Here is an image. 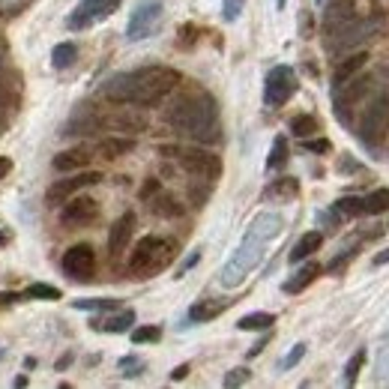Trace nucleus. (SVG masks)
Segmentation results:
<instances>
[{"instance_id": "1", "label": "nucleus", "mask_w": 389, "mask_h": 389, "mask_svg": "<svg viewBox=\"0 0 389 389\" xmlns=\"http://www.w3.org/2000/svg\"><path fill=\"white\" fill-rule=\"evenodd\" d=\"M180 87V72L171 66H144L135 72L114 75L111 81L102 84V96L114 105H138V108H153Z\"/></svg>"}, {"instance_id": "2", "label": "nucleus", "mask_w": 389, "mask_h": 389, "mask_svg": "<svg viewBox=\"0 0 389 389\" xmlns=\"http://www.w3.org/2000/svg\"><path fill=\"white\" fill-rule=\"evenodd\" d=\"M278 231H282V219L276 213H261L248 228V234L243 239V246L237 248V255L231 261L225 264L222 269V285L225 287H237L243 278L252 273V267L261 261V252H264V243L267 239H273Z\"/></svg>"}, {"instance_id": "3", "label": "nucleus", "mask_w": 389, "mask_h": 389, "mask_svg": "<svg viewBox=\"0 0 389 389\" xmlns=\"http://www.w3.org/2000/svg\"><path fill=\"white\" fill-rule=\"evenodd\" d=\"M177 132H183L189 138L201 144H213L219 141V114H216V102L207 93H195V96H183L180 102L171 108L168 114Z\"/></svg>"}, {"instance_id": "4", "label": "nucleus", "mask_w": 389, "mask_h": 389, "mask_svg": "<svg viewBox=\"0 0 389 389\" xmlns=\"http://www.w3.org/2000/svg\"><path fill=\"white\" fill-rule=\"evenodd\" d=\"M174 257V243H168L162 237H141L132 252V261H129V273L132 276H156L171 264Z\"/></svg>"}, {"instance_id": "5", "label": "nucleus", "mask_w": 389, "mask_h": 389, "mask_svg": "<svg viewBox=\"0 0 389 389\" xmlns=\"http://www.w3.org/2000/svg\"><path fill=\"white\" fill-rule=\"evenodd\" d=\"M383 27V22L377 15H363V18H351V22L338 24L333 30H326V48L329 51H347V48L363 45L365 39H372L377 30Z\"/></svg>"}, {"instance_id": "6", "label": "nucleus", "mask_w": 389, "mask_h": 389, "mask_svg": "<svg viewBox=\"0 0 389 389\" xmlns=\"http://www.w3.org/2000/svg\"><path fill=\"white\" fill-rule=\"evenodd\" d=\"M162 156H177L180 165L186 168L192 177H201V180H216L222 174V162L207 153V150H180V147H162Z\"/></svg>"}, {"instance_id": "7", "label": "nucleus", "mask_w": 389, "mask_h": 389, "mask_svg": "<svg viewBox=\"0 0 389 389\" xmlns=\"http://www.w3.org/2000/svg\"><path fill=\"white\" fill-rule=\"evenodd\" d=\"M386 123H389V99L386 96H377L372 105L363 111V120H359V138L374 147L381 141V135L386 132Z\"/></svg>"}, {"instance_id": "8", "label": "nucleus", "mask_w": 389, "mask_h": 389, "mask_svg": "<svg viewBox=\"0 0 389 389\" xmlns=\"http://www.w3.org/2000/svg\"><path fill=\"white\" fill-rule=\"evenodd\" d=\"M296 93V75L291 66H276L267 72L264 81V99L267 105H285Z\"/></svg>"}, {"instance_id": "9", "label": "nucleus", "mask_w": 389, "mask_h": 389, "mask_svg": "<svg viewBox=\"0 0 389 389\" xmlns=\"http://www.w3.org/2000/svg\"><path fill=\"white\" fill-rule=\"evenodd\" d=\"M159 18H162V3H159V0H144V3L135 6L132 18H129L126 36L132 39V42H141V39H147L156 30Z\"/></svg>"}, {"instance_id": "10", "label": "nucleus", "mask_w": 389, "mask_h": 389, "mask_svg": "<svg viewBox=\"0 0 389 389\" xmlns=\"http://www.w3.org/2000/svg\"><path fill=\"white\" fill-rule=\"evenodd\" d=\"M117 6H120V0H84V3H78L72 9V15H69V27H72V30H84V27L108 18Z\"/></svg>"}, {"instance_id": "11", "label": "nucleus", "mask_w": 389, "mask_h": 389, "mask_svg": "<svg viewBox=\"0 0 389 389\" xmlns=\"http://www.w3.org/2000/svg\"><path fill=\"white\" fill-rule=\"evenodd\" d=\"M63 269H66V276L75 278V282H90V278H93V273H96V255H93V248H90L87 243L72 246L63 255Z\"/></svg>"}, {"instance_id": "12", "label": "nucleus", "mask_w": 389, "mask_h": 389, "mask_svg": "<svg viewBox=\"0 0 389 389\" xmlns=\"http://www.w3.org/2000/svg\"><path fill=\"white\" fill-rule=\"evenodd\" d=\"M96 183H102V174L99 171H84V174L72 177V180H63V183L48 189V204H60V201H66L69 195L81 192V189H87V186H96Z\"/></svg>"}, {"instance_id": "13", "label": "nucleus", "mask_w": 389, "mask_h": 389, "mask_svg": "<svg viewBox=\"0 0 389 389\" xmlns=\"http://www.w3.org/2000/svg\"><path fill=\"white\" fill-rule=\"evenodd\" d=\"M96 216H99V207L93 198H75V201H69L63 207V213H60V219L72 228H84L90 222H96Z\"/></svg>"}, {"instance_id": "14", "label": "nucleus", "mask_w": 389, "mask_h": 389, "mask_svg": "<svg viewBox=\"0 0 389 389\" xmlns=\"http://www.w3.org/2000/svg\"><path fill=\"white\" fill-rule=\"evenodd\" d=\"M132 231H135V213H123L111 225V231H108V252H111L114 257L123 255L129 239H132Z\"/></svg>"}, {"instance_id": "15", "label": "nucleus", "mask_w": 389, "mask_h": 389, "mask_svg": "<svg viewBox=\"0 0 389 389\" xmlns=\"http://www.w3.org/2000/svg\"><path fill=\"white\" fill-rule=\"evenodd\" d=\"M365 63H368V54H365V51H356V54H351V57H344L342 63L335 66V72H333V87H344Z\"/></svg>"}, {"instance_id": "16", "label": "nucleus", "mask_w": 389, "mask_h": 389, "mask_svg": "<svg viewBox=\"0 0 389 389\" xmlns=\"http://www.w3.org/2000/svg\"><path fill=\"white\" fill-rule=\"evenodd\" d=\"M321 243H324V234L321 231H308V234H303L299 237V243L291 248V264H299V261H305L308 255H315L317 248H321Z\"/></svg>"}, {"instance_id": "17", "label": "nucleus", "mask_w": 389, "mask_h": 389, "mask_svg": "<svg viewBox=\"0 0 389 389\" xmlns=\"http://www.w3.org/2000/svg\"><path fill=\"white\" fill-rule=\"evenodd\" d=\"M90 162V153L84 147H78V150H66V153H60L54 156V171L60 174H66V171H78V168H84Z\"/></svg>"}, {"instance_id": "18", "label": "nucleus", "mask_w": 389, "mask_h": 389, "mask_svg": "<svg viewBox=\"0 0 389 389\" xmlns=\"http://www.w3.org/2000/svg\"><path fill=\"white\" fill-rule=\"evenodd\" d=\"M317 273H321V267H317V264H305L303 269H299V273H294V276L285 282V294H299V291H305V287L317 278Z\"/></svg>"}, {"instance_id": "19", "label": "nucleus", "mask_w": 389, "mask_h": 389, "mask_svg": "<svg viewBox=\"0 0 389 389\" xmlns=\"http://www.w3.org/2000/svg\"><path fill=\"white\" fill-rule=\"evenodd\" d=\"M299 195V183L296 180H276L273 186H267V192H264V198L267 201H291V198H296Z\"/></svg>"}, {"instance_id": "20", "label": "nucleus", "mask_w": 389, "mask_h": 389, "mask_svg": "<svg viewBox=\"0 0 389 389\" xmlns=\"http://www.w3.org/2000/svg\"><path fill=\"white\" fill-rule=\"evenodd\" d=\"M132 147H135L132 138H105V141L96 147V153L102 159H120V156H126Z\"/></svg>"}, {"instance_id": "21", "label": "nucleus", "mask_w": 389, "mask_h": 389, "mask_svg": "<svg viewBox=\"0 0 389 389\" xmlns=\"http://www.w3.org/2000/svg\"><path fill=\"white\" fill-rule=\"evenodd\" d=\"M273 324H276V315H269V312H252V315L237 321V326L243 329V333H264V329H269Z\"/></svg>"}, {"instance_id": "22", "label": "nucleus", "mask_w": 389, "mask_h": 389, "mask_svg": "<svg viewBox=\"0 0 389 389\" xmlns=\"http://www.w3.org/2000/svg\"><path fill=\"white\" fill-rule=\"evenodd\" d=\"M132 324H135V312H132V308H123L120 315L108 317V321H96L93 326L102 329V333H126V329L132 326Z\"/></svg>"}, {"instance_id": "23", "label": "nucleus", "mask_w": 389, "mask_h": 389, "mask_svg": "<svg viewBox=\"0 0 389 389\" xmlns=\"http://www.w3.org/2000/svg\"><path fill=\"white\" fill-rule=\"evenodd\" d=\"M228 308V303H216V299H207V303H198V305H192L189 308V317L192 321H213V317H219Z\"/></svg>"}, {"instance_id": "24", "label": "nucleus", "mask_w": 389, "mask_h": 389, "mask_svg": "<svg viewBox=\"0 0 389 389\" xmlns=\"http://www.w3.org/2000/svg\"><path fill=\"white\" fill-rule=\"evenodd\" d=\"M108 126L120 129V132H141V129H144V117L132 114V111H123V114H114L111 120H108Z\"/></svg>"}, {"instance_id": "25", "label": "nucleus", "mask_w": 389, "mask_h": 389, "mask_svg": "<svg viewBox=\"0 0 389 389\" xmlns=\"http://www.w3.org/2000/svg\"><path fill=\"white\" fill-rule=\"evenodd\" d=\"M383 209H389V189H377L368 198H363V213L368 216H381Z\"/></svg>"}, {"instance_id": "26", "label": "nucleus", "mask_w": 389, "mask_h": 389, "mask_svg": "<svg viewBox=\"0 0 389 389\" xmlns=\"http://www.w3.org/2000/svg\"><path fill=\"white\" fill-rule=\"evenodd\" d=\"M75 57H78V48L72 42H60V45H54V51H51V63L57 69H69L75 63Z\"/></svg>"}, {"instance_id": "27", "label": "nucleus", "mask_w": 389, "mask_h": 389, "mask_svg": "<svg viewBox=\"0 0 389 389\" xmlns=\"http://www.w3.org/2000/svg\"><path fill=\"white\" fill-rule=\"evenodd\" d=\"M291 132L296 138H312V135H317V120L308 117V114H299V117L291 120Z\"/></svg>"}, {"instance_id": "28", "label": "nucleus", "mask_w": 389, "mask_h": 389, "mask_svg": "<svg viewBox=\"0 0 389 389\" xmlns=\"http://www.w3.org/2000/svg\"><path fill=\"white\" fill-rule=\"evenodd\" d=\"M285 162H287V141H285V135H278L273 141V150H269L267 168H269V171H276V168H282Z\"/></svg>"}, {"instance_id": "29", "label": "nucleus", "mask_w": 389, "mask_h": 389, "mask_svg": "<svg viewBox=\"0 0 389 389\" xmlns=\"http://www.w3.org/2000/svg\"><path fill=\"white\" fill-rule=\"evenodd\" d=\"M153 213H159V216H180V213H183V207H177V201L171 195L159 192V198L153 201Z\"/></svg>"}, {"instance_id": "30", "label": "nucleus", "mask_w": 389, "mask_h": 389, "mask_svg": "<svg viewBox=\"0 0 389 389\" xmlns=\"http://www.w3.org/2000/svg\"><path fill=\"white\" fill-rule=\"evenodd\" d=\"M333 209L338 216H344V219L359 216V213H363V198H342V201H335Z\"/></svg>"}, {"instance_id": "31", "label": "nucleus", "mask_w": 389, "mask_h": 389, "mask_svg": "<svg viewBox=\"0 0 389 389\" xmlns=\"http://www.w3.org/2000/svg\"><path fill=\"white\" fill-rule=\"evenodd\" d=\"M162 338V329L159 326H138L132 329V342L135 344H150V342H159Z\"/></svg>"}, {"instance_id": "32", "label": "nucleus", "mask_w": 389, "mask_h": 389, "mask_svg": "<svg viewBox=\"0 0 389 389\" xmlns=\"http://www.w3.org/2000/svg\"><path fill=\"white\" fill-rule=\"evenodd\" d=\"M363 363H365V354L356 351V354L351 356V363L344 365V383H347V386L356 383V374H359V368H363Z\"/></svg>"}, {"instance_id": "33", "label": "nucleus", "mask_w": 389, "mask_h": 389, "mask_svg": "<svg viewBox=\"0 0 389 389\" xmlns=\"http://www.w3.org/2000/svg\"><path fill=\"white\" fill-rule=\"evenodd\" d=\"M72 305L81 308V312H96V308H117L114 299H75Z\"/></svg>"}, {"instance_id": "34", "label": "nucleus", "mask_w": 389, "mask_h": 389, "mask_svg": "<svg viewBox=\"0 0 389 389\" xmlns=\"http://www.w3.org/2000/svg\"><path fill=\"white\" fill-rule=\"evenodd\" d=\"M27 296L30 299H57L60 291H57V287H51V285H30L27 287Z\"/></svg>"}, {"instance_id": "35", "label": "nucleus", "mask_w": 389, "mask_h": 389, "mask_svg": "<svg viewBox=\"0 0 389 389\" xmlns=\"http://www.w3.org/2000/svg\"><path fill=\"white\" fill-rule=\"evenodd\" d=\"M120 372H123L126 377H138L144 372V363L138 356H123V359H120Z\"/></svg>"}, {"instance_id": "36", "label": "nucleus", "mask_w": 389, "mask_h": 389, "mask_svg": "<svg viewBox=\"0 0 389 389\" xmlns=\"http://www.w3.org/2000/svg\"><path fill=\"white\" fill-rule=\"evenodd\" d=\"M248 377H252V372H248V368H234V372L225 374V386L228 389H231V386H243Z\"/></svg>"}, {"instance_id": "37", "label": "nucleus", "mask_w": 389, "mask_h": 389, "mask_svg": "<svg viewBox=\"0 0 389 389\" xmlns=\"http://www.w3.org/2000/svg\"><path fill=\"white\" fill-rule=\"evenodd\" d=\"M303 356H305V344L299 342V344H294V347H291V354H287V356L282 359V368H294V365H296Z\"/></svg>"}, {"instance_id": "38", "label": "nucleus", "mask_w": 389, "mask_h": 389, "mask_svg": "<svg viewBox=\"0 0 389 389\" xmlns=\"http://www.w3.org/2000/svg\"><path fill=\"white\" fill-rule=\"evenodd\" d=\"M303 150H308V153H329V141L326 138H303Z\"/></svg>"}, {"instance_id": "39", "label": "nucleus", "mask_w": 389, "mask_h": 389, "mask_svg": "<svg viewBox=\"0 0 389 389\" xmlns=\"http://www.w3.org/2000/svg\"><path fill=\"white\" fill-rule=\"evenodd\" d=\"M162 192V186H159V180H147V186L141 189V201H150L153 195Z\"/></svg>"}, {"instance_id": "40", "label": "nucleus", "mask_w": 389, "mask_h": 389, "mask_svg": "<svg viewBox=\"0 0 389 389\" xmlns=\"http://www.w3.org/2000/svg\"><path fill=\"white\" fill-rule=\"evenodd\" d=\"M237 15H239V0H225V18L234 22Z\"/></svg>"}, {"instance_id": "41", "label": "nucleus", "mask_w": 389, "mask_h": 389, "mask_svg": "<svg viewBox=\"0 0 389 389\" xmlns=\"http://www.w3.org/2000/svg\"><path fill=\"white\" fill-rule=\"evenodd\" d=\"M198 255H201V252H198V248H195V252H192V255H189V257H186V264H183V267H180V276H183V273H186V269H189V267H195V264H198Z\"/></svg>"}, {"instance_id": "42", "label": "nucleus", "mask_w": 389, "mask_h": 389, "mask_svg": "<svg viewBox=\"0 0 389 389\" xmlns=\"http://www.w3.org/2000/svg\"><path fill=\"white\" fill-rule=\"evenodd\" d=\"M186 374H189V365H180V368H174V372H171V381H183Z\"/></svg>"}, {"instance_id": "43", "label": "nucleus", "mask_w": 389, "mask_h": 389, "mask_svg": "<svg viewBox=\"0 0 389 389\" xmlns=\"http://www.w3.org/2000/svg\"><path fill=\"white\" fill-rule=\"evenodd\" d=\"M9 171H13V162H9L6 156H0V177H6Z\"/></svg>"}, {"instance_id": "44", "label": "nucleus", "mask_w": 389, "mask_h": 389, "mask_svg": "<svg viewBox=\"0 0 389 389\" xmlns=\"http://www.w3.org/2000/svg\"><path fill=\"white\" fill-rule=\"evenodd\" d=\"M374 264H377V267H381V264H389V248H386V252H381V255L374 257Z\"/></svg>"}, {"instance_id": "45", "label": "nucleus", "mask_w": 389, "mask_h": 389, "mask_svg": "<svg viewBox=\"0 0 389 389\" xmlns=\"http://www.w3.org/2000/svg\"><path fill=\"white\" fill-rule=\"evenodd\" d=\"M285 3H287V0H278V6H285Z\"/></svg>"}]
</instances>
